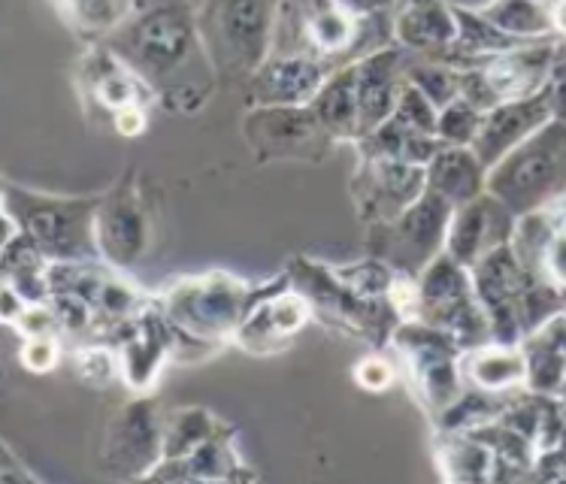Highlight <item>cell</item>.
Returning <instances> with one entry per match:
<instances>
[{"instance_id":"cell-26","label":"cell","mask_w":566,"mask_h":484,"mask_svg":"<svg viewBox=\"0 0 566 484\" xmlns=\"http://www.w3.org/2000/svg\"><path fill=\"white\" fill-rule=\"evenodd\" d=\"M488 167L479 161L473 146H446L428 164V191L458 209L485 194Z\"/></svg>"},{"instance_id":"cell-6","label":"cell","mask_w":566,"mask_h":484,"mask_svg":"<svg viewBox=\"0 0 566 484\" xmlns=\"http://www.w3.org/2000/svg\"><path fill=\"white\" fill-rule=\"evenodd\" d=\"M291 288L301 291L313 306V318L327 324L331 330L360 343H370L373 348L391 346L394 330L400 327L397 312L388 301H367L358 291H352L343 278L334 273V264L313 261V257H291L289 266Z\"/></svg>"},{"instance_id":"cell-17","label":"cell","mask_w":566,"mask_h":484,"mask_svg":"<svg viewBox=\"0 0 566 484\" xmlns=\"http://www.w3.org/2000/svg\"><path fill=\"white\" fill-rule=\"evenodd\" d=\"M515 236V212L494 194H482L454 209L446 252L467 270Z\"/></svg>"},{"instance_id":"cell-3","label":"cell","mask_w":566,"mask_h":484,"mask_svg":"<svg viewBox=\"0 0 566 484\" xmlns=\"http://www.w3.org/2000/svg\"><path fill=\"white\" fill-rule=\"evenodd\" d=\"M394 43L385 12L358 15L339 0H282L270 55H310L339 70Z\"/></svg>"},{"instance_id":"cell-40","label":"cell","mask_w":566,"mask_h":484,"mask_svg":"<svg viewBox=\"0 0 566 484\" xmlns=\"http://www.w3.org/2000/svg\"><path fill=\"white\" fill-rule=\"evenodd\" d=\"M10 327L22 339H31V336H64L59 315H55V309L49 303H28L22 315Z\"/></svg>"},{"instance_id":"cell-16","label":"cell","mask_w":566,"mask_h":484,"mask_svg":"<svg viewBox=\"0 0 566 484\" xmlns=\"http://www.w3.org/2000/svg\"><path fill=\"white\" fill-rule=\"evenodd\" d=\"M334 70L310 55H270L243 82L245 106H306Z\"/></svg>"},{"instance_id":"cell-35","label":"cell","mask_w":566,"mask_h":484,"mask_svg":"<svg viewBox=\"0 0 566 484\" xmlns=\"http://www.w3.org/2000/svg\"><path fill=\"white\" fill-rule=\"evenodd\" d=\"M70 364L76 369V376L92 388H106L113 381H122V364H118L116 346H109L104 339H92V343H82V346L73 348Z\"/></svg>"},{"instance_id":"cell-13","label":"cell","mask_w":566,"mask_h":484,"mask_svg":"<svg viewBox=\"0 0 566 484\" xmlns=\"http://www.w3.org/2000/svg\"><path fill=\"white\" fill-rule=\"evenodd\" d=\"M348 188L358 219L379 224L397 219L428 191V167L394 158H360Z\"/></svg>"},{"instance_id":"cell-12","label":"cell","mask_w":566,"mask_h":484,"mask_svg":"<svg viewBox=\"0 0 566 484\" xmlns=\"http://www.w3.org/2000/svg\"><path fill=\"white\" fill-rule=\"evenodd\" d=\"M104 343L116 346L118 364H122V385L127 391H149L161 376V369L176 358L179 336L151 294L149 306L139 312L137 318H130L118 330H113Z\"/></svg>"},{"instance_id":"cell-11","label":"cell","mask_w":566,"mask_h":484,"mask_svg":"<svg viewBox=\"0 0 566 484\" xmlns=\"http://www.w3.org/2000/svg\"><path fill=\"white\" fill-rule=\"evenodd\" d=\"M243 137L254 161H322L336 139L306 106H254L243 122Z\"/></svg>"},{"instance_id":"cell-9","label":"cell","mask_w":566,"mask_h":484,"mask_svg":"<svg viewBox=\"0 0 566 484\" xmlns=\"http://www.w3.org/2000/svg\"><path fill=\"white\" fill-rule=\"evenodd\" d=\"M418 288H421L418 322L430 324V327L451 336L463 351L494 343L488 312L475 294L473 273L458 264L449 252H442L418 276Z\"/></svg>"},{"instance_id":"cell-24","label":"cell","mask_w":566,"mask_h":484,"mask_svg":"<svg viewBox=\"0 0 566 484\" xmlns=\"http://www.w3.org/2000/svg\"><path fill=\"white\" fill-rule=\"evenodd\" d=\"M151 482H237L245 478L240 454L233 449V430L224 427L221 433L203 442L182 461H161L149 473Z\"/></svg>"},{"instance_id":"cell-30","label":"cell","mask_w":566,"mask_h":484,"mask_svg":"<svg viewBox=\"0 0 566 484\" xmlns=\"http://www.w3.org/2000/svg\"><path fill=\"white\" fill-rule=\"evenodd\" d=\"M360 158H394V161H409L428 167L440 149H446V143L440 137L430 134H418L412 127H406L397 118H388L385 125H379L373 134L355 143Z\"/></svg>"},{"instance_id":"cell-22","label":"cell","mask_w":566,"mask_h":484,"mask_svg":"<svg viewBox=\"0 0 566 484\" xmlns=\"http://www.w3.org/2000/svg\"><path fill=\"white\" fill-rule=\"evenodd\" d=\"M557 49H560L557 43H533L531 40L518 49L500 52L475 70H482V76L491 85V92L500 97V104L524 101V97H536L545 88L552 67H555Z\"/></svg>"},{"instance_id":"cell-32","label":"cell","mask_w":566,"mask_h":484,"mask_svg":"<svg viewBox=\"0 0 566 484\" xmlns=\"http://www.w3.org/2000/svg\"><path fill=\"white\" fill-rule=\"evenodd\" d=\"M479 12L515 40H539L557 28L555 10H548L539 0H494Z\"/></svg>"},{"instance_id":"cell-23","label":"cell","mask_w":566,"mask_h":484,"mask_svg":"<svg viewBox=\"0 0 566 484\" xmlns=\"http://www.w3.org/2000/svg\"><path fill=\"white\" fill-rule=\"evenodd\" d=\"M391 24L394 43L418 59H440L458 40V15L446 0H406Z\"/></svg>"},{"instance_id":"cell-15","label":"cell","mask_w":566,"mask_h":484,"mask_svg":"<svg viewBox=\"0 0 566 484\" xmlns=\"http://www.w3.org/2000/svg\"><path fill=\"white\" fill-rule=\"evenodd\" d=\"M151 221L137 176L127 173L118 179L104 197L97 209V249L106 264L116 270L134 266L149 249Z\"/></svg>"},{"instance_id":"cell-45","label":"cell","mask_w":566,"mask_h":484,"mask_svg":"<svg viewBox=\"0 0 566 484\" xmlns=\"http://www.w3.org/2000/svg\"><path fill=\"white\" fill-rule=\"evenodd\" d=\"M343 7H348L352 12L358 15H373V12H385L391 7L394 0H339Z\"/></svg>"},{"instance_id":"cell-4","label":"cell","mask_w":566,"mask_h":484,"mask_svg":"<svg viewBox=\"0 0 566 484\" xmlns=\"http://www.w3.org/2000/svg\"><path fill=\"white\" fill-rule=\"evenodd\" d=\"M282 0H197V24L219 80L245 82L270 59Z\"/></svg>"},{"instance_id":"cell-33","label":"cell","mask_w":566,"mask_h":484,"mask_svg":"<svg viewBox=\"0 0 566 484\" xmlns=\"http://www.w3.org/2000/svg\"><path fill=\"white\" fill-rule=\"evenodd\" d=\"M406 82L416 85L418 92L428 97L437 109H446L461 97V70L451 67L446 61L418 59L409 52V64H406Z\"/></svg>"},{"instance_id":"cell-31","label":"cell","mask_w":566,"mask_h":484,"mask_svg":"<svg viewBox=\"0 0 566 484\" xmlns=\"http://www.w3.org/2000/svg\"><path fill=\"white\" fill-rule=\"evenodd\" d=\"M224 421L209 409H176L164 418V461H182L191 451L224 430Z\"/></svg>"},{"instance_id":"cell-18","label":"cell","mask_w":566,"mask_h":484,"mask_svg":"<svg viewBox=\"0 0 566 484\" xmlns=\"http://www.w3.org/2000/svg\"><path fill=\"white\" fill-rule=\"evenodd\" d=\"M80 82L85 101L97 104V109L109 113V122L130 106H146L149 109L158 94L149 82L139 76L137 70H130L125 61L118 59L113 49L97 40V46L85 52L80 67Z\"/></svg>"},{"instance_id":"cell-34","label":"cell","mask_w":566,"mask_h":484,"mask_svg":"<svg viewBox=\"0 0 566 484\" xmlns=\"http://www.w3.org/2000/svg\"><path fill=\"white\" fill-rule=\"evenodd\" d=\"M61 15L76 34L88 36V40H104L122 10V0H55Z\"/></svg>"},{"instance_id":"cell-42","label":"cell","mask_w":566,"mask_h":484,"mask_svg":"<svg viewBox=\"0 0 566 484\" xmlns=\"http://www.w3.org/2000/svg\"><path fill=\"white\" fill-rule=\"evenodd\" d=\"M352 376L358 381V388L373 393H381L391 388L394 376H397V369L388 358H381V355H370V358H360L352 369Z\"/></svg>"},{"instance_id":"cell-25","label":"cell","mask_w":566,"mask_h":484,"mask_svg":"<svg viewBox=\"0 0 566 484\" xmlns=\"http://www.w3.org/2000/svg\"><path fill=\"white\" fill-rule=\"evenodd\" d=\"M52 261L40 252L28 233L19 228V221L7 212V236H3V285L12 288L28 303H46L52 294L49 285Z\"/></svg>"},{"instance_id":"cell-38","label":"cell","mask_w":566,"mask_h":484,"mask_svg":"<svg viewBox=\"0 0 566 484\" xmlns=\"http://www.w3.org/2000/svg\"><path fill=\"white\" fill-rule=\"evenodd\" d=\"M527 252H531V249H527ZM524 266H527L531 273L533 266H539L555 288H566V224H557L555 231L548 233L539 245H533V261H527Z\"/></svg>"},{"instance_id":"cell-8","label":"cell","mask_w":566,"mask_h":484,"mask_svg":"<svg viewBox=\"0 0 566 484\" xmlns=\"http://www.w3.org/2000/svg\"><path fill=\"white\" fill-rule=\"evenodd\" d=\"M391 348L400 358L403 379L430 421L449 409L463 393V348L437 327L424 322H403L391 336Z\"/></svg>"},{"instance_id":"cell-29","label":"cell","mask_w":566,"mask_h":484,"mask_svg":"<svg viewBox=\"0 0 566 484\" xmlns=\"http://www.w3.org/2000/svg\"><path fill=\"white\" fill-rule=\"evenodd\" d=\"M461 367L467 385L485 393H506L527 381V355L506 343H488L463 351Z\"/></svg>"},{"instance_id":"cell-46","label":"cell","mask_w":566,"mask_h":484,"mask_svg":"<svg viewBox=\"0 0 566 484\" xmlns=\"http://www.w3.org/2000/svg\"><path fill=\"white\" fill-rule=\"evenodd\" d=\"M539 3H545L548 10H555V7H557V3H560V0H539Z\"/></svg>"},{"instance_id":"cell-37","label":"cell","mask_w":566,"mask_h":484,"mask_svg":"<svg viewBox=\"0 0 566 484\" xmlns=\"http://www.w3.org/2000/svg\"><path fill=\"white\" fill-rule=\"evenodd\" d=\"M482 125H485V113L470 104L467 97H458L454 104L440 109L437 134L446 146H473Z\"/></svg>"},{"instance_id":"cell-10","label":"cell","mask_w":566,"mask_h":484,"mask_svg":"<svg viewBox=\"0 0 566 484\" xmlns=\"http://www.w3.org/2000/svg\"><path fill=\"white\" fill-rule=\"evenodd\" d=\"M451 219L454 207L433 191H424L397 219L367 224V249L397 273L418 278L446 252Z\"/></svg>"},{"instance_id":"cell-5","label":"cell","mask_w":566,"mask_h":484,"mask_svg":"<svg viewBox=\"0 0 566 484\" xmlns=\"http://www.w3.org/2000/svg\"><path fill=\"white\" fill-rule=\"evenodd\" d=\"M101 197H55L36 194L28 188L7 182L3 209L19 221L31 240L40 245L52 264L64 261H94L101 257L97 249V209Z\"/></svg>"},{"instance_id":"cell-7","label":"cell","mask_w":566,"mask_h":484,"mask_svg":"<svg viewBox=\"0 0 566 484\" xmlns=\"http://www.w3.org/2000/svg\"><path fill=\"white\" fill-rule=\"evenodd\" d=\"M566 188V122H548L488 170V194L503 200L515 215L552 203Z\"/></svg>"},{"instance_id":"cell-41","label":"cell","mask_w":566,"mask_h":484,"mask_svg":"<svg viewBox=\"0 0 566 484\" xmlns=\"http://www.w3.org/2000/svg\"><path fill=\"white\" fill-rule=\"evenodd\" d=\"M19 360L28 372H52L61 360V336H31L24 339Z\"/></svg>"},{"instance_id":"cell-44","label":"cell","mask_w":566,"mask_h":484,"mask_svg":"<svg viewBox=\"0 0 566 484\" xmlns=\"http://www.w3.org/2000/svg\"><path fill=\"white\" fill-rule=\"evenodd\" d=\"M146 127H149V113H146V106H130V109H122V113L113 118V130H116L118 137H139Z\"/></svg>"},{"instance_id":"cell-2","label":"cell","mask_w":566,"mask_h":484,"mask_svg":"<svg viewBox=\"0 0 566 484\" xmlns=\"http://www.w3.org/2000/svg\"><path fill=\"white\" fill-rule=\"evenodd\" d=\"M289 285V273H279L273 282L264 285H252L231 273L212 270L203 276H186L174 285H164L155 294V301L176 327L179 336L176 358H182L186 348L216 351L224 343H231L254 306Z\"/></svg>"},{"instance_id":"cell-39","label":"cell","mask_w":566,"mask_h":484,"mask_svg":"<svg viewBox=\"0 0 566 484\" xmlns=\"http://www.w3.org/2000/svg\"><path fill=\"white\" fill-rule=\"evenodd\" d=\"M394 118H397V122H403L406 127L418 130V134L440 137V134H437V125H440V109L430 104L428 97L418 92L416 85H409V82H406L403 92H400V101H397Z\"/></svg>"},{"instance_id":"cell-1","label":"cell","mask_w":566,"mask_h":484,"mask_svg":"<svg viewBox=\"0 0 566 484\" xmlns=\"http://www.w3.org/2000/svg\"><path fill=\"white\" fill-rule=\"evenodd\" d=\"M101 43L137 70L167 109L195 113L219 80L200 36L195 0H122L116 24Z\"/></svg>"},{"instance_id":"cell-43","label":"cell","mask_w":566,"mask_h":484,"mask_svg":"<svg viewBox=\"0 0 566 484\" xmlns=\"http://www.w3.org/2000/svg\"><path fill=\"white\" fill-rule=\"evenodd\" d=\"M543 94L548 106H552V118L566 122V49H557L555 67H552V76L545 82Z\"/></svg>"},{"instance_id":"cell-21","label":"cell","mask_w":566,"mask_h":484,"mask_svg":"<svg viewBox=\"0 0 566 484\" xmlns=\"http://www.w3.org/2000/svg\"><path fill=\"white\" fill-rule=\"evenodd\" d=\"M548 122H552V106H548L543 92L536 97H524V101H506V104L485 113V125L475 137L473 151L479 155V161L491 170L506 158L509 151L521 146L527 137H533Z\"/></svg>"},{"instance_id":"cell-36","label":"cell","mask_w":566,"mask_h":484,"mask_svg":"<svg viewBox=\"0 0 566 484\" xmlns=\"http://www.w3.org/2000/svg\"><path fill=\"white\" fill-rule=\"evenodd\" d=\"M334 273L346 282L348 288L358 291L360 297H367V301H388V291H391L394 276H397L394 266L373 257V254L364 257V261H355V264L334 266Z\"/></svg>"},{"instance_id":"cell-14","label":"cell","mask_w":566,"mask_h":484,"mask_svg":"<svg viewBox=\"0 0 566 484\" xmlns=\"http://www.w3.org/2000/svg\"><path fill=\"white\" fill-rule=\"evenodd\" d=\"M101 461L113 478H149L164 461V418L151 400H134L109 421Z\"/></svg>"},{"instance_id":"cell-27","label":"cell","mask_w":566,"mask_h":484,"mask_svg":"<svg viewBox=\"0 0 566 484\" xmlns=\"http://www.w3.org/2000/svg\"><path fill=\"white\" fill-rule=\"evenodd\" d=\"M324 130L343 143H358L360 139V101H358V61L346 67L334 70L322 92L315 94L310 104Z\"/></svg>"},{"instance_id":"cell-28","label":"cell","mask_w":566,"mask_h":484,"mask_svg":"<svg viewBox=\"0 0 566 484\" xmlns=\"http://www.w3.org/2000/svg\"><path fill=\"white\" fill-rule=\"evenodd\" d=\"M437 463L442 478L449 482H491L500 478L503 457L494 445L475 436L473 430H454V433H437Z\"/></svg>"},{"instance_id":"cell-19","label":"cell","mask_w":566,"mask_h":484,"mask_svg":"<svg viewBox=\"0 0 566 484\" xmlns=\"http://www.w3.org/2000/svg\"><path fill=\"white\" fill-rule=\"evenodd\" d=\"M313 318V306L303 297L301 291L289 288L276 291L273 297H266L252 309V315L240 324V330L233 336V343L252 355H266L279 351L291 343V336H297Z\"/></svg>"},{"instance_id":"cell-20","label":"cell","mask_w":566,"mask_h":484,"mask_svg":"<svg viewBox=\"0 0 566 484\" xmlns=\"http://www.w3.org/2000/svg\"><path fill=\"white\" fill-rule=\"evenodd\" d=\"M406 64H409V52L397 43L358 61L360 139L394 116L406 85Z\"/></svg>"}]
</instances>
